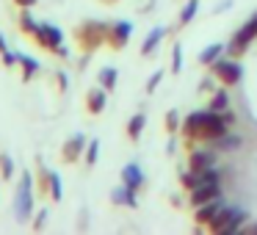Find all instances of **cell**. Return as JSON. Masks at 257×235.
Segmentation results:
<instances>
[{
    "instance_id": "cell-4",
    "label": "cell",
    "mask_w": 257,
    "mask_h": 235,
    "mask_svg": "<svg viewBox=\"0 0 257 235\" xmlns=\"http://www.w3.org/2000/svg\"><path fill=\"white\" fill-rule=\"evenodd\" d=\"M34 42L42 47V50L56 53V56L67 58V47H64V34H61V28H56V25H50V23H39V28H36V34H34Z\"/></svg>"
},
{
    "instance_id": "cell-19",
    "label": "cell",
    "mask_w": 257,
    "mask_h": 235,
    "mask_svg": "<svg viewBox=\"0 0 257 235\" xmlns=\"http://www.w3.org/2000/svg\"><path fill=\"white\" fill-rule=\"evenodd\" d=\"M210 111H227V108H232V100H229V91H227V86H224V89H216L213 91V97H210Z\"/></svg>"
},
{
    "instance_id": "cell-23",
    "label": "cell",
    "mask_w": 257,
    "mask_h": 235,
    "mask_svg": "<svg viewBox=\"0 0 257 235\" xmlns=\"http://www.w3.org/2000/svg\"><path fill=\"white\" fill-rule=\"evenodd\" d=\"M97 80H100V86L102 89H116V80H119V72H116V67H102L100 69V75H97Z\"/></svg>"
},
{
    "instance_id": "cell-22",
    "label": "cell",
    "mask_w": 257,
    "mask_h": 235,
    "mask_svg": "<svg viewBox=\"0 0 257 235\" xmlns=\"http://www.w3.org/2000/svg\"><path fill=\"white\" fill-rule=\"evenodd\" d=\"M144 125H147V116H144V113H136V116H130V122H127V139H130V141H139L141 133H144Z\"/></svg>"
},
{
    "instance_id": "cell-13",
    "label": "cell",
    "mask_w": 257,
    "mask_h": 235,
    "mask_svg": "<svg viewBox=\"0 0 257 235\" xmlns=\"http://www.w3.org/2000/svg\"><path fill=\"white\" fill-rule=\"evenodd\" d=\"M111 202L113 205H124V207H139V191L122 183L119 188L111 191Z\"/></svg>"
},
{
    "instance_id": "cell-34",
    "label": "cell",
    "mask_w": 257,
    "mask_h": 235,
    "mask_svg": "<svg viewBox=\"0 0 257 235\" xmlns=\"http://www.w3.org/2000/svg\"><path fill=\"white\" fill-rule=\"evenodd\" d=\"M221 119H224V125H229V128H232V125H235V111H232V108L221 111Z\"/></svg>"
},
{
    "instance_id": "cell-8",
    "label": "cell",
    "mask_w": 257,
    "mask_h": 235,
    "mask_svg": "<svg viewBox=\"0 0 257 235\" xmlns=\"http://www.w3.org/2000/svg\"><path fill=\"white\" fill-rule=\"evenodd\" d=\"M130 36H133V25L127 20H116V23H111V31H108V47L111 50H124Z\"/></svg>"
},
{
    "instance_id": "cell-41",
    "label": "cell",
    "mask_w": 257,
    "mask_h": 235,
    "mask_svg": "<svg viewBox=\"0 0 257 235\" xmlns=\"http://www.w3.org/2000/svg\"><path fill=\"white\" fill-rule=\"evenodd\" d=\"M102 3H116V0H102Z\"/></svg>"
},
{
    "instance_id": "cell-10",
    "label": "cell",
    "mask_w": 257,
    "mask_h": 235,
    "mask_svg": "<svg viewBox=\"0 0 257 235\" xmlns=\"http://www.w3.org/2000/svg\"><path fill=\"white\" fill-rule=\"evenodd\" d=\"M86 144H89V139H86L83 133H75L72 139H67V144L61 147V161L64 163H78L80 155L86 152Z\"/></svg>"
},
{
    "instance_id": "cell-26",
    "label": "cell",
    "mask_w": 257,
    "mask_h": 235,
    "mask_svg": "<svg viewBox=\"0 0 257 235\" xmlns=\"http://www.w3.org/2000/svg\"><path fill=\"white\" fill-rule=\"evenodd\" d=\"M47 196H50L53 202H61V196H64V183L56 172H50V194Z\"/></svg>"
},
{
    "instance_id": "cell-36",
    "label": "cell",
    "mask_w": 257,
    "mask_h": 235,
    "mask_svg": "<svg viewBox=\"0 0 257 235\" xmlns=\"http://www.w3.org/2000/svg\"><path fill=\"white\" fill-rule=\"evenodd\" d=\"M14 3H17L20 9H34L36 3H39V0H14Z\"/></svg>"
},
{
    "instance_id": "cell-5",
    "label": "cell",
    "mask_w": 257,
    "mask_h": 235,
    "mask_svg": "<svg viewBox=\"0 0 257 235\" xmlns=\"http://www.w3.org/2000/svg\"><path fill=\"white\" fill-rule=\"evenodd\" d=\"M14 207H17L20 221H28L31 213H34V177H31V172H23V177H20V188H17V196H14Z\"/></svg>"
},
{
    "instance_id": "cell-6",
    "label": "cell",
    "mask_w": 257,
    "mask_h": 235,
    "mask_svg": "<svg viewBox=\"0 0 257 235\" xmlns=\"http://www.w3.org/2000/svg\"><path fill=\"white\" fill-rule=\"evenodd\" d=\"M254 39H257V25H254V20H249L243 28H238L232 34V39L227 42V50H224V53H227V56H232V58H240L246 50H249V45Z\"/></svg>"
},
{
    "instance_id": "cell-30",
    "label": "cell",
    "mask_w": 257,
    "mask_h": 235,
    "mask_svg": "<svg viewBox=\"0 0 257 235\" xmlns=\"http://www.w3.org/2000/svg\"><path fill=\"white\" fill-rule=\"evenodd\" d=\"M97 158H100V141H89V144H86V163H89V166H94L97 163Z\"/></svg>"
},
{
    "instance_id": "cell-31",
    "label": "cell",
    "mask_w": 257,
    "mask_h": 235,
    "mask_svg": "<svg viewBox=\"0 0 257 235\" xmlns=\"http://www.w3.org/2000/svg\"><path fill=\"white\" fill-rule=\"evenodd\" d=\"M0 56H3V67H14V64H17V56H14V53H9L6 39H3V36H0Z\"/></svg>"
},
{
    "instance_id": "cell-35",
    "label": "cell",
    "mask_w": 257,
    "mask_h": 235,
    "mask_svg": "<svg viewBox=\"0 0 257 235\" xmlns=\"http://www.w3.org/2000/svg\"><path fill=\"white\" fill-rule=\"evenodd\" d=\"M45 221H47V210H39V216H36V221H34V229H42Z\"/></svg>"
},
{
    "instance_id": "cell-29",
    "label": "cell",
    "mask_w": 257,
    "mask_h": 235,
    "mask_svg": "<svg viewBox=\"0 0 257 235\" xmlns=\"http://www.w3.org/2000/svg\"><path fill=\"white\" fill-rule=\"evenodd\" d=\"M180 128H183V122H180V111H177V108H172V111L166 113V130H169V133H177Z\"/></svg>"
},
{
    "instance_id": "cell-15",
    "label": "cell",
    "mask_w": 257,
    "mask_h": 235,
    "mask_svg": "<svg viewBox=\"0 0 257 235\" xmlns=\"http://www.w3.org/2000/svg\"><path fill=\"white\" fill-rule=\"evenodd\" d=\"M105 102H108V89H102V86L89 89V94H86V108H89V113L100 116V113L105 111Z\"/></svg>"
},
{
    "instance_id": "cell-20",
    "label": "cell",
    "mask_w": 257,
    "mask_h": 235,
    "mask_svg": "<svg viewBox=\"0 0 257 235\" xmlns=\"http://www.w3.org/2000/svg\"><path fill=\"white\" fill-rule=\"evenodd\" d=\"M17 64L23 67V80H25V83H28V80L42 69L39 61H36V58H31V56H25V53H17Z\"/></svg>"
},
{
    "instance_id": "cell-39",
    "label": "cell",
    "mask_w": 257,
    "mask_h": 235,
    "mask_svg": "<svg viewBox=\"0 0 257 235\" xmlns=\"http://www.w3.org/2000/svg\"><path fill=\"white\" fill-rule=\"evenodd\" d=\"M227 6H232V0H221V3H218V6H216V12H224V9H227Z\"/></svg>"
},
{
    "instance_id": "cell-17",
    "label": "cell",
    "mask_w": 257,
    "mask_h": 235,
    "mask_svg": "<svg viewBox=\"0 0 257 235\" xmlns=\"http://www.w3.org/2000/svg\"><path fill=\"white\" fill-rule=\"evenodd\" d=\"M166 34L169 31L163 28V25H155V28L147 34V39H144V45H141V56H152V53L158 50V45H161L163 39H166Z\"/></svg>"
},
{
    "instance_id": "cell-42",
    "label": "cell",
    "mask_w": 257,
    "mask_h": 235,
    "mask_svg": "<svg viewBox=\"0 0 257 235\" xmlns=\"http://www.w3.org/2000/svg\"><path fill=\"white\" fill-rule=\"evenodd\" d=\"M251 20H254V25H257V12H254V17H251Z\"/></svg>"
},
{
    "instance_id": "cell-7",
    "label": "cell",
    "mask_w": 257,
    "mask_h": 235,
    "mask_svg": "<svg viewBox=\"0 0 257 235\" xmlns=\"http://www.w3.org/2000/svg\"><path fill=\"white\" fill-rule=\"evenodd\" d=\"M229 130V125H224L221 113L218 111H210L207 113V122L199 128V133H196V141H202V144H210V141H216L218 136H224Z\"/></svg>"
},
{
    "instance_id": "cell-18",
    "label": "cell",
    "mask_w": 257,
    "mask_h": 235,
    "mask_svg": "<svg viewBox=\"0 0 257 235\" xmlns=\"http://www.w3.org/2000/svg\"><path fill=\"white\" fill-rule=\"evenodd\" d=\"M240 144H243V139H240L238 133H232V130H227V133L218 136L216 141H210V147H216L218 152H232V150H240Z\"/></svg>"
},
{
    "instance_id": "cell-1",
    "label": "cell",
    "mask_w": 257,
    "mask_h": 235,
    "mask_svg": "<svg viewBox=\"0 0 257 235\" xmlns=\"http://www.w3.org/2000/svg\"><path fill=\"white\" fill-rule=\"evenodd\" d=\"M108 31H111V25H108V23H100V20H86V23L75 31L78 47L83 53H94L97 47L108 45Z\"/></svg>"
},
{
    "instance_id": "cell-14",
    "label": "cell",
    "mask_w": 257,
    "mask_h": 235,
    "mask_svg": "<svg viewBox=\"0 0 257 235\" xmlns=\"http://www.w3.org/2000/svg\"><path fill=\"white\" fill-rule=\"evenodd\" d=\"M221 196V185H196L194 191H191V205L194 207H199V205H205V202H210V199H218Z\"/></svg>"
},
{
    "instance_id": "cell-16",
    "label": "cell",
    "mask_w": 257,
    "mask_h": 235,
    "mask_svg": "<svg viewBox=\"0 0 257 235\" xmlns=\"http://www.w3.org/2000/svg\"><path fill=\"white\" fill-rule=\"evenodd\" d=\"M122 183H124V185H130V188H136V191H139L141 185L147 183V177H144V169H141L139 163H127V166L122 169Z\"/></svg>"
},
{
    "instance_id": "cell-40",
    "label": "cell",
    "mask_w": 257,
    "mask_h": 235,
    "mask_svg": "<svg viewBox=\"0 0 257 235\" xmlns=\"http://www.w3.org/2000/svg\"><path fill=\"white\" fill-rule=\"evenodd\" d=\"M246 229H249V232H257V224H249Z\"/></svg>"
},
{
    "instance_id": "cell-27",
    "label": "cell",
    "mask_w": 257,
    "mask_h": 235,
    "mask_svg": "<svg viewBox=\"0 0 257 235\" xmlns=\"http://www.w3.org/2000/svg\"><path fill=\"white\" fill-rule=\"evenodd\" d=\"M172 72L174 75L183 72V45L180 42H174V47H172Z\"/></svg>"
},
{
    "instance_id": "cell-32",
    "label": "cell",
    "mask_w": 257,
    "mask_h": 235,
    "mask_svg": "<svg viewBox=\"0 0 257 235\" xmlns=\"http://www.w3.org/2000/svg\"><path fill=\"white\" fill-rule=\"evenodd\" d=\"M161 80H163V69H158V72H152V78L147 80V94H152V91L161 86Z\"/></svg>"
},
{
    "instance_id": "cell-25",
    "label": "cell",
    "mask_w": 257,
    "mask_h": 235,
    "mask_svg": "<svg viewBox=\"0 0 257 235\" xmlns=\"http://www.w3.org/2000/svg\"><path fill=\"white\" fill-rule=\"evenodd\" d=\"M36 28H39V23H36V20L28 14V9H25V12L20 14V31H23V34H28V36H34Z\"/></svg>"
},
{
    "instance_id": "cell-28",
    "label": "cell",
    "mask_w": 257,
    "mask_h": 235,
    "mask_svg": "<svg viewBox=\"0 0 257 235\" xmlns=\"http://www.w3.org/2000/svg\"><path fill=\"white\" fill-rule=\"evenodd\" d=\"M0 177H3V180H12L14 177V161L6 155V152L0 155Z\"/></svg>"
},
{
    "instance_id": "cell-21",
    "label": "cell",
    "mask_w": 257,
    "mask_h": 235,
    "mask_svg": "<svg viewBox=\"0 0 257 235\" xmlns=\"http://www.w3.org/2000/svg\"><path fill=\"white\" fill-rule=\"evenodd\" d=\"M224 50H227V45H221V42H213V45H207L205 50L199 53V64H213L218 56H224Z\"/></svg>"
},
{
    "instance_id": "cell-33",
    "label": "cell",
    "mask_w": 257,
    "mask_h": 235,
    "mask_svg": "<svg viewBox=\"0 0 257 235\" xmlns=\"http://www.w3.org/2000/svg\"><path fill=\"white\" fill-rule=\"evenodd\" d=\"M213 80H216V75H213V78H205V80L199 83V91H210V94H213V91H216V86H213Z\"/></svg>"
},
{
    "instance_id": "cell-2",
    "label": "cell",
    "mask_w": 257,
    "mask_h": 235,
    "mask_svg": "<svg viewBox=\"0 0 257 235\" xmlns=\"http://www.w3.org/2000/svg\"><path fill=\"white\" fill-rule=\"evenodd\" d=\"M249 221V210L243 207H232V205H224L221 213L210 221V232H218V235H229V232H238L240 227H246Z\"/></svg>"
},
{
    "instance_id": "cell-11",
    "label": "cell",
    "mask_w": 257,
    "mask_h": 235,
    "mask_svg": "<svg viewBox=\"0 0 257 235\" xmlns=\"http://www.w3.org/2000/svg\"><path fill=\"white\" fill-rule=\"evenodd\" d=\"M227 205L224 202V196H218V199H210V202H205V205H199L196 207V213H194V218H196V224L199 227H210V221L221 213V207Z\"/></svg>"
},
{
    "instance_id": "cell-3",
    "label": "cell",
    "mask_w": 257,
    "mask_h": 235,
    "mask_svg": "<svg viewBox=\"0 0 257 235\" xmlns=\"http://www.w3.org/2000/svg\"><path fill=\"white\" fill-rule=\"evenodd\" d=\"M210 75H216V80H221L224 86H235L243 80V64L232 56H218L216 61L210 64Z\"/></svg>"
},
{
    "instance_id": "cell-12",
    "label": "cell",
    "mask_w": 257,
    "mask_h": 235,
    "mask_svg": "<svg viewBox=\"0 0 257 235\" xmlns=\"http://www.w3.org/2000/svg\"><path fill=\"white\" fill-rule=\"evenodd\" d=\"M207 113H210V108H207V111H191L188 116L183 119V136H185L188 141H196L199 128L207 122Z\"/></svg>"
},
{
    "instance_id": "cell-9",
    "label": "cell",
    "mask_w": 257,
    "mask_h": 235,
    "mask_svg": "<svg viewBox=\"0 0 257 235\" xmlns=\"http://www.w3.org/2000/svg\"><path fill=\"white\" fill-rule=\"evenodd\" d=\"M216 161H218V150H216V147H196V150H191V155H188V169L202 172V169L216 166Z\"/></svg>"
},
{
    "instance_id": "cell-24",
    "label": "cell",
    "mask_w": 257,
    "mask_h": 235,
    "mask_svg": "<svg viewBox=\"0 0 257 235\" xmlns=\"http://www.w3.org/2000/svg\"><path fill=\"white\" fill-rule=\"evenodd\" d=\"M196 12H199V0H188V3L183 6V12H180V28L188 25V23H194Z\"/></svg>"
},
{
    "instance_id": "cell-38",
    "label": "cell",
    "mask_w": 257,
    "mask_h": 235,
    "mask_svg": "<svg viewBox=\"0 0 257 235\" xmlns=\"http://www.w3.org/2000/svg\"><path fill=\"white\" fill-rule=\"evenodd\" d=\"M56 80H58V89H61V91H67V75H64V72H58V75H56Z\"/></svg>"
},
{
    "instance_id": "cell-37",
    "label": "cell",
    "mask_w": 257,
    "mask_h": 235,
    "mask_svg": "<svg viewBox=\"0 0 257 235\" xmlns=\"http://www.w3.org/2000/svg\"><path fill=\"white\" fill-rule=\"evenodd\" d=\"M166 152H169V155L177 152V139H174V133H172V139H169V144H166Z\"/></svg>"
}]
</instances>
